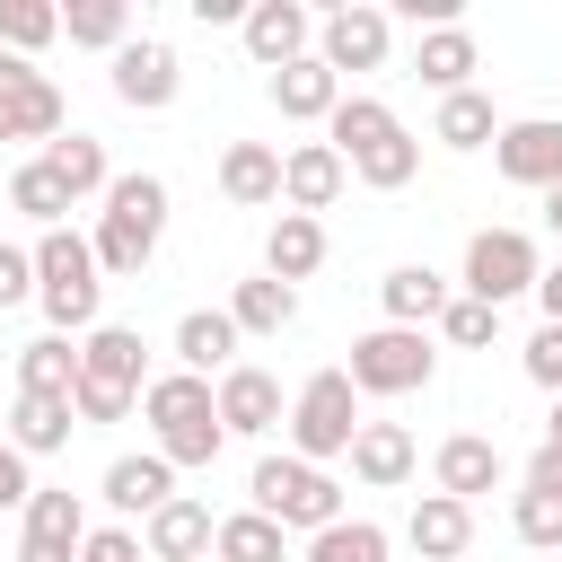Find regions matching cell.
Listing matches in <instances>:
<instances>
[{"mask_svg":"<svg viewBox=\"0 0 562 562\" xmlns=\"http://www.w3.org/2000/svg\"><path fill=\"white\" fill-rule=\"evenodd\" d=\"M325 140L342 149V167L360 176V184H378V193H395V184H413L422 176V140L404 132V114L395 105H378V97H342L334 105V123H325Z\"/></svg>","mask_w":562,"mask_h":562,"instance_id":"cell-1","label":"cell"},{"mask_svg":"<svg viewBox=\"0 0 562 562\" xmlns=\"http://www.w3.org/2000/svg\"><path fill=\"white\" fill-rule=\"evenodd\" d=\"M140 413H149V439H158V457L167 465H211L220 457V395H211V378H193V369H167V378H149L140 386Z\"/></svg>","mask_w":562,"mask_h":562,"instance_id":"cell-2","label":"cell"},{"mask_svg":"<svg viewBox=\"0 0 562 562\" xmlns=\"http://www.w3.org/2000/svg\"><path fill=\"white\" fill-rule=\"evenodd\" d=\"M97 299H105L97 237L44 228V237H35V307L53 316V334H97Z\"/></svg>","mask_w":562,"mask_h":562,"instance_id":"cell-3","label":"cell"},{"mask_svg":"<svg viewBox=\"0 0 562 562\" xmlns=\"http://www.w3.org/2000/svg\"><path fill=\"white\" fill-rule=\"evenodd\" d=\"M167 237V184L158 176H114L105 184V211H97V272L132 281Z\"/></svg>","mask_w":562,"mask_h":562,"instance_id":"cell-4","label":"cell"},{"mask_svg":"<svg viewBox=\"0 0 562 562\" xmlns=\"http://www.w3.org/2000/svg\"><path fill=\"white\" fill-rule=\"evenodd\" d=\"M351 439H360V386L351 369H316L290 404V457L325 465V457H351Z\"/></svg>","mask_w":562,"mask_h":562,"instance_id":"cell-5","label":"cell"},{"mask_svg":"<svg viewBox=\"0 0 562 562\" xmlns=\"http://www.w3.org/2000/svg\"><path fill=\"white\" fill-rule=\"evenodd\" d=\"M246 492H255V509H263L272 527H307V536H325V527L342 518V483H334L325 465H307V457H263Z\"/></svg>","mask_w":562,"mask_h":562,"instance_id":"cell-6","label":"cell"},{"mask_svg":"<svg viewBox=\"0 0 562 562\" xmlns=\"http://www.w3.org/2000/svg\"><path fill=\"white\" fill-rule=\"evenodd\" d=\"M132 395H140V334L132 325H97L88 342H79V422H123L132 413Z\"/></svg>","mask_w":562,"mask_h":562,"instance_id":"cell-7","label":"cell"},{"mask_svg":"<svg viewBox=\"0 0 562 562\" xmlns=\"http://www.w3.org/2000/svg\"><path fill=\"white\" fill-rule=\"evenodd\" d=\"M351 386L360 395H413V386H430V369H439V351H430V334H413V325H378V334H360L351 342Z\"/></svg>","mask_w":562,"mask_h":562,"instance_id":"cell-8","label":"cell"},{"mask_svg":"<svg viewBox=\"0 0 562 562\" xmlns=\"http://www.w3.org/2000/svg\"><path fill=\"white\" fill-rule=\"evenodd\" d=\"M536 281H544V263H536V237L527 228H474L465 237V299L501 307V299H518Z\"/></svg>","mask_w":562,"mask_h":562,"instance_id":"cell-9","label":"cell"},{"mask_svg":"<svg viewBox=\"0 0 562 562\" xmlns=\"http://www.w3.org/2000/svg\"><path fill=\"white\" fill-rule=\"evenodd\" d=\"M0 140H61V88L26 53H0Z\"/></svg>","mask_w":562,"mask_h":562,"instance_id":"cell-10","label":"cell"},{"mask_svg":"<svg viewBox=\"0 0 562 562\" xmlns=\"http://www.w3.org/2000/svg\"><path fill=\"white\" fill-rule=\"evenodd\" d=\"M386 44H395V18L369 9V0H342V9L316 18V61H325L334 79H342V70H378Z\"/></svg>","mask_w":562,"mask_h":562,"instance_id":"cell-11","label":"cell"},{"mask_svg":"<svg viewBox=\"0 0 562 562\" xmlns=\"http://www.w3.org/2000/svg\"><path fill=\"white\" fill-rule=\"evenodd\" d=\"M176 88H184V70H176V44H158V35H132V44L114 53V97H123L132 114H158V105H176Z\"/></svg>","mask_w":562,"mask_h":562,"instance_id":"cell-12","label":"cell"},{"mask_svg":"<svg viewBox=\"0 0 562 562\" xmlns=\"http://www.w3.org/2000/svg\"><path fill=\"white\" fill-rule=\"evenodd\" d=\"M492 158H501V176H509V184H536V193H553V184H562V123H553V114L501 123Z\"/></svg>","mask_w":562,"mask_h":562,"instance_id":"cell-13","label":"cell"},{"mask_svg":"<svg viewBox=\"0 0 562 562\" xmlns=\"http://www.w3.org/2000/svg\"><path fill=\"white\" fill-rule=\"evenodd\" d=\"M246 53H255L263 70H290V61L316 53V18H307L299 0H255V9H246Z\"/></svg>","mask_w":562,"mask_h":562,"instance_id":"cell-14","label":"cell"},{"mask_svg":"<svg viewBox=\"0 0 562 562\" xmlns=\"http://www.w3.org/2000/svg\"><path fill=\"white\" fill-rule=\"evenodd\" d=\"M211 395H220V430H228V439H263V430H281V422H290V413H281L272 369H246V360H237Z\"/></svg>","mask_w":562,"mask_h":562,"instance_id":"cell-15","label":"cell"},{"mask_svg":"<svg viewBox=\"0 0 562 562\" xmlns=\"http://www.w3.org/2000/svg\"><path fill=\"white\" fill-rule=\"evenodd\" d=\"M79 544H88V509H79V492H44V483H35L18 553H35V562H70Z\"/></svg>","mask_w":562,"mask_h":562,"instance_id":"cell-16","label":"cell"},{"mask_svg":"<svg viewBox=\"0 0 562 562\" xmlns=\"http://www.w3.org/2000/svg\"><path fill=\"white\" fill-rule=\"evenodd\" d=\"M342 176H351V167H342V149H334V140H299V149L281 158V202L316 220V211H334Z\"/></svg>","mask_w":562,"mask_h":562,"instance_id":"cell-17","label":"cell"},{"mask_svg":"<svg viewBox=\"0 0 562 562\" xmlns=\"http://www.w3.org/2000/svg\"><path fill=\"white\" fill-rule=\"evenodd\" d=\"M211 544H220V518H211V501H193V492H176V501L149 518V562H211Z\"/></svg>","mask_w":562,"mask_h":562,"instance_id":"cell-18","label":"cell"},{"mask_svg":"<svg viewBox=\"0 0 562 562\" xmlns=\"http://www.w3.org/2000/svg\"><path fill=\"white\" fill-rule=\"evenodd\" d=\"M404 544H413L422 562H457V553L474 544V509H465V501H448V492H422V501H413V518H404Z\"/></svg>","mask_w":562,"mask_h":562,"instance_id":"cell-19","label":"cell"},{"mask_svg":"<svg viewBox=\"0 0 562 562\" xmlns=\"http://www.w3.org/2000/svg\"><path fill=\"white\" fill-rule=\"evenodd\" d=\"M430 474H439V492H448V501H465V509H474V492H492V483H501V448H492L483 430H457V439H439Z\"/></svg>","mask_w":562,"mask_h":562,"instance_id":"cell-20","label":"cell"},{"mask_svg":"<svg viewBox=\"0 0 562 562\" xmlns=\"http://www.w3.org/2000/svg\"><path fill=\"white\" fill-rule=\"evenodd\" d=\"M105 501L123 509V518H158L167 501H176V465L149 448V457H114L105 465Z\"/></svg>","mask_w":562,"mask_h":562,"instance_id":"cell-21","label":"cell"},{"mask_svg":"<svg viewBox=\"0 0 562 562\" xmlns=\"http://www.w3.org/2000/svg\"><path fill=\"white\" fill-rule=\"evenodd\" d=\"M220 193H228L237 211L281 202V149H263V140H228V149H220Z\"/></svg>","mask_w":562,"mask_h":562,"instance_id":"cell-22","label":"cell"},{"mask_svg":"<svg viewBox=\"0 0 562 562\" xmlns=\"http://www.w3.org/2000/svg\"><path fill=\"white\" fill-rule=\"evenodd\" d=\"M272 105L290 114V123H334V105H342V79L307 53V61H290V70H272Z\"/></svg>","mask_w":562,"mask_h":562,"instance_id":"cell-23","label":"cell"},{"mask_svg":"<svg viewBox=\"0 0 562 562\" xmlns=\"http://www.w3.org/2000/svg\"><path fill=\"white\" fill-rule=\"evenodd\" d=\"M228 351H237V316H228V307H193V316L176 325V369H193V378L220 369V378H228V369H237Z\"/></svg>","mask_w":562,"mask_h":562,"instance_id":"cell-24","label":"cell"},{"mask_svg":"<svg viewBox=\"0 0 562 562\" xmlns=\"http://www.w3.org/2000/svg\"><path fill=\"white\" fill-rule=\"evenodd\" d=\"M351 474H360L369 492H395V483L413 474V430H404V422H360V439H351Z\"/></svg>","mask_w":562,"mask_h":562,"instance_id":"cell-25","label":"cell"},{"mask_svg":"<svg viewBox=\"0 0 562 562\" xmlns=\"http://www.w3.org/2000/svg\"><path fill=\"white\" fill-rule=\"evenodd\" d=\"M316 263H325V220L281 211V220H272V237H263V272H272V281H307Z\"/></svg>","mask_w":562,"mask_h":562,"instance_id":"cell-26","label":"cell"},{"mask_svg":"<svg viewBox=\"0 0 562 562\" xmlns=\"http://www.w3.org/2000/svg\"><path fill=\"white\" fill-rule=\"evenodd\" d=\"M378 299H386V325H430V316H448V281L430 272V263H395L386 281H378Z\"/></svg>","mask_w":562,"mask_h":562,"instance_id":"cell-27","label":"cell"},{"mask_svg":"<svg viewBox=\"0 0 562 562\" xmlns=\"http://www.w3.org/2000/svg\"><path fill=\"white\" fill-rule=\"evenodd\" d=\"M70 430H79V404H70V395H18V404H9V439H18L26 457L70 448Z\"/></svg>","mask_w":562,"mask_h":562,"instance_id":"cell-28","label":"cell"},{"mask_svg":"<svg viewBox=\"0 0 562 562\" xmlns=\"http://www.w3.org/2000/svg\"><path fill=\"white\" fill-rule=\"evenodd\" d=\"M474 61H483V53H474V35H465V26H430V35H422V53H413V70H422L439 97L474 88Z\"/></svg>","mask_w":562,"mask_h":562,"instance_id":"cell-29","label":"cell"},{"mask_svg":"<svg viewBox=\"0 0 562 562\" xmlns=\"http://www.w3.org/2000/svg\"><path fill=\"white\" fill-rule=\"evenodd\" d=\"M430 140H439V149H483V140H501V114H492V97H483V88H457V97H439V123H430Z\"/></svg>","mask_w":562,"mask_h":562,"instance_id":"cell-30","label":"cell"},{"mask_svg":"<svg viewBox=\"0 0 562 562\" xmlns=\"http://www.w3.org/2000/svg\"><path fill=\"white\" fill-rule=\"evenodd\" d=\"M18 395H79V351L70 334H44L18 351Z\"/></svg>","mask_w":562,"mask_h":562,"instance_id":"cell-31","label":"cell"},{"mask_svg":"<svg viewBox=\"0 0 562 562\" xmlns=\"http://www.w3.org/2000/svg\"><path fill=\"white\" fill-rule=\"evenodd\" d=\"M44 167L70 184V202H88V193H105V184H114V167H105V140H88V132H61V140L44 149Z\"/></svg>","mask_w":562,"mask_h":562,"instance_id":"cell-32","label":"cell"},{"mask_svg":"<svg viewBox=\"0 0 562 562\" xmlns=\"http://www.w3.org/2000/svg\"><path fill=\"white\" fill-rule=\"evenodd\" d=\"M61 35L88 44V53H123V44H132V9H123V0H70V9H61Z\"/></svg>","mask_w":562,"mask_h":562,"instance_id":"cell-33","label":"cell"},{"mask_svg":"<svg viewBox=\"0 0 562 562\" xmlns=\"http://www.w3.org/2000/svg\"><path fill=\"white\" fill-rule=\"evenodd\" d=\"M9 211H26L35 228H61V220H70V184H61L44 158H26V167L9 176Z\"/></svg>","mask_w":562,"mask_h":562,"instance_id":"cell-34","label":"cell"},{"mask_svg":"<svg viewBox=\"0 0 562 562\" xmlns=\"http://www.w3.org/2000/svg\"><path fill=\"white\" fill-rule=\"evenodd\" d=\"M228 316H237V334H281L290 316H299V290L290 281H237V299H228Z\"/></svg>","mask_w":562,"mask_h":562,"instance_id":"cell-35","label":"cell"},{"mask_svg":"<svg viewBox=\"0 0 562 562\" xmlns=\"http://www.w3.org/2000/svg\"><path fill=\"white\" fill-rule=\"evenodd\" d=\"M290 527H272L263 509H237V518H220V562H290V544H281Z\"/></svg>","mask_w":562,"mask_h":562,"instance_id":"cell-36","label":"cell"},{"mask_svg":"<svg viewBox=\"0 0 562 562\" xmlns=\"http://www.w3.org/2000/svg\"><path fill=\"white\" fill-rule=\"evenodd\" d=\"M299 562H386V527L378 518H334L325 536H307Z\"/></svg>","mask_w":562,"mask_h":562,"instance_id":"cell-37","label":"cell"},{"mask_svg":"<svg viewBox=\"0 0 562 562\" xmlns=\"http://www.w3.org/2000/svg\"><path fill=\"white\" fill-rule=\"evenodd\" d=\"M53 35H61L53 0H0V53H44Z\"/></svg>","mask_w":562,"mask_h":562,"instance_id":"cell-38","label":"cell"},{"mask_svg":"<svg viewBox=\"0 0 562 562\" xmlns=\"http://www.w3.org/2000/svg\"><path fill=\"white\" fill-rule=\"evenodd\" d=\"M509 518H518V536H527L536 553H562V492H527V483H518V509H509Z\"/></svg>","mask_w":562,"mask_h":562,"instance_id":"cell-39","label":"cell"},{"mask_svg":"<svg viewBox=\"0 0 562 562\" xmlns=\"http://www.w3.org/2000/svg\"><path fill=\"white\" fill-rule=\"evenodd\" d=\"M439 334H448L457 351H483V342L501 334V307H483V299H465V290H457V299H448V316H439Z\"/></svg>","mask_w":562,"mask_h":562,"instance_id":"cell-40","label":"cell"},{"mask_svg":"<svg viewBox=\"0 0 562 562\" xmlns=\"http://www.w3.org/2000/svg\"><path fill=\"white\" fill-rule=\"evenodd\" d=\"M527 378H536L544 395H562V325H536V334H527Z\"/></svg>","mask_w":562,"mask_h":562,"instance_id":"cell-41","label":"cell"},{"mask_svg":"<svg viewBox=\"0 0 562 562\" xmlns=\"http://www.w3.org/2000/svg\"><path fill=\"white\" fill-rule=\"evenodd\" d=\"M35 501V483H26V448L0 430V509H26Z\"/></svg>","mask_w":562,"mask_h":562,"instance_id":"cell-42","label":"cell"},{"mask_svg":"<svg viewBox=\"0 0 562 562\" xmlns=\"http://www.w3.org/2000/svg\"><path fill=\"white\" fill-rule=\"evenodd\" d=\"M79 562H140V536H132V527H88Z\"/></svg>","mask_w":562,"mask_h":562,"instance_id":"cell-43","label":"cell"},{"mask_svg":"<svg viewBox=\"0 0 562 562\" xmlns=\"http://www.w3.org/2000/svg\"><path fill=\"white\" fill-rule=\"evenodd\" d=\"M18 299H35V255L0 246V307H18Z\"/></svg>","mask_w":562,"mask_h":562,"instance_id":"cell-44","label":"cell"},{"mask_svg":"<svg viewBox=\"0 0 562 562\" xmlns=\"http://www.w3.org/2000/svg\"><path fill=\"white\" fill-rule=\"evenodd\" d=\"M527 492H562V448H536L527 457Z\"/></svg>","mask_w":562,"mask_h":562,"instance_id":"cell-45","label":"cell"},{"mask_svg":"<svg viewBox=\"0 0 562 562\" xmlns=\"http://www.w3.org/2000/svg\"><path fill=\"white\" fill-rule=\"evenodd\" d=\"M536 299H544V325H562V263H553V272L536 281Z\"/></svg>","mask_w":562,"mask_h":562,"instance_id":"cell-46","label":"cell"},{"mask_svg":"<svg viewBox=\"0 0 562 562\" xmlns=\"http://www.w3.org/2000/svg\"><path fill=\"white\" fill-rule=\"evenodd\" d=\"M544 448H562V395H553V413H544Z\"/></svg>","mask_w":562,"mask_h":562,"instance_id":"cell-47","label":"cell"},{"mask_svg":"<svg viewBox=\"0 0 562 562\" xmlns=\"http://www.w3.org/2000/svg\"><path fill=\"white\" fill-rule=\"evenodd\" d=\"M544 228H553V237H562V184H553V193H544Z\"/></svg>","mask_w":562,"mask_h":562,"instance_id":"cell-48","label":"cell"},{"mask_svg":"<svg viewBox=\"0 0 562 562\" xmlns=\"http://www.w3.org/2000/svg\"><path fill=\"white\" fill-rule=\"evenodd\" d=\"M553 562H562V553H553Z\"/></svg>","mask_w":562,"mask_h":562,"instance_id":"cell-49","label":"cell"}]
</instances>
